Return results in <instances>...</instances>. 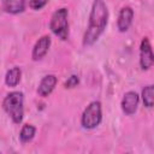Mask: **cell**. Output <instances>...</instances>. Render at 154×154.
Segmentation results:
<instances>
[{
    "mask_svg": "<svg viewBox=\"0 0 154 154\" xmlns=\"http://www.w3.org/2000/svg\"><path fill=\"white\" fill-rule=\"evenodd\" d=\"M49 47H51V37H49L48 35H45V36L40 37V38L36 41V43H35V46H34V48H32V53H31L32 59H34V60H40V59H42V58L47 54Z\"/></svg>",
    "mask_w": 154,
    "mask_h": 154,
    "instance_id": "7",
    "label": "cell"
},
{
    "mask_svg": "<svg viewBox=\"0 0 154 154\" xmlns=\"http://www.w3.org/2000/svg\"><path fill=\"white\" fill-rule=\"evenodd\" d=\"M132 18H134V11L131 7L129 6H125L120 10L119 12V16H118V20H117V25H118V29L119 31L124 32L126 31L131 23H132Z\"/></svg>",
    "mask_w": 154,
    "mask_h": 154,
    "instance_id": "9",
    "label": "cell"
},
{
    "mask_svg": "<svg viewBox=\"0 0 154 154\" xmlns=\"http://www.w3.org/2000/svg\"><path fill=\"white\" fill-rule=\"evenodd\" d=\"M153 63H154V55L150 42L147 37H143L140 46V65L143 70H148L149 67H152Z\"/></svg>",
    "mask_w": 154,
    "mask_h": 154,
    "instance_id": "5",
    "label": "cell"
},
{
    "mask_svg": "<svg viewBox=\"0 0 154 154\" xmlns=\"http://www.w3.org/2000/svg\"><path fill=\"white\" fill-rule=\"evenodd\" d=\"M69 12L66 8H59L53 12L49 22V28L52 32L58 36L60 40L65 41L69 37V22H67Z\"/></svg>",
    "mask_w": 154,
    "mask_h": 154,
    "instance_id": "3",
    "label": "cell"
},
{
    "mask_svg": "<svg viewBox=\"0 0 154 154\" xmlns=\"http://www.w3.org/2000/svg\"><path fill=\"white\" fill-rule=\"evenodd\" d=\"M23 93L20 91H12L6 95V97L2 101V107L5 112L11 117V119L19 124L23 120L24 116V107H23Z\"/></svg>",
    "mask_w": 154,
    "mask_h": 154,
    "instance_id": "2",
    "label": "cell"
},
{
    "mask_svg": "<svg viewBox=\"0 0 154 154\" xmlns=\"http://www.w3.org/2000/svg\"><path fill=\"white\" fill-rule=\"evenodd\" d=\"M142 100H143V103L144 106L147 107H153L154 105V88L152 84L147 85L143 88L142 90Z\"/></svg>",
    "mask_w": 154,
    "mask_h": 154,
    "instance_id": "13",
    "label": "cell"
},
{
    "mask_svg": "<svg viewBox=\"0 0 154 154\" xmlns=\"http://www.w3.org/2000/svg\"><path fill=\"white\" fill-rule=\"evenodd\" d=\"M35 132H36V128L34 125L25 124V125H23V128L19 132V138H20L22 142H29L34 138Z\"/></svg>",
    "mask_w": 154,
    "mask_h": 154,
    "instance_id": "12",
    "label": "cell"
},
{
    "mask_svg": "<svg viewBox=\"0 0 154 154\" xmlns=\"http://www.w3.org/2000/svg\"><path fill=\"white\" fill-rule=\"evenodd\" d=\"M20 76H22V71L19 67L14 66L12 69H10L7 72H6V76H5V83L8 85V87H16L19 81H20Z\"/></svg>",
    "mask_w": 154,
    "mask_h": 154,
    "instance_id": "11",
    "label": "cell"
},
{
    "mask_svg": "<svg viewBox=\"0 0 154 154\" xmlns=\"http://www.w3.org/2000/svg\"><path fill=\"white\" fill-rule=\"evenodd\" d=\"M101 119H102L101 103L99 101H93L83 111L81 123L82 126L85 129H94L101 123Z\"/></svg>",
    "mask_w": 154,
    "mask_h": 154,
    "instance_id": "4",
    "label": "cell"
},
{
    "mask_svg": "<svg viewBox=\"0 0 154 154\" xmlns=\"http://www.w3.org/2000/svg\"><path fill=\"white\" fill-rule=\"evenodd\" d=\"M108 20V10L103 0H94L90 16H89V23L88 28L83 36V45L84 46H91L99 36L103 32Z\"/></svg>",
    "mask_w": 154,
    "mask_h": 154,
    "instance_id": "1",
    "label": "cell"
},
{
    "mask_svg": "<svg viewBox=\"0 0 154 154\" xmlns=\"http://www.w3.org/2000/svg\"><path fill=\"white\" fill-rule=\"evenodd\" d=\"M48 0H29V6L32 10H41L42 7L46 6Z\"/></svg>",
    "mask_w": 154,
    "mask_h": 154,
    "instance_id": "14",
    "label": "cell"
},
{
    "mask_svg": "<svg viewBox=\"0 0 154 154\" xmlns=\"http://www.w3.org/2000/svg\"><path fill=\"white\" fill-rule=\"evenodd\" d=\"M78 82H79L78 77H77L76 75H72L71 77H69V78L65 81L64 87H65V88H75V87H77Z\"/></svg>",
    "mask_w": 154,
    "mask_h": 154,
    "instance_id": "15",
    "label": "cell"
},
{
    "mask_svg": "<svg viewBox=\"0 0 154 154\" xmlns=\"http://www.w3.org/2000/svg\"><path fill=\"white\" fill-rule=\"evenodd\" d=\"M57 82H58V79H57V77L54 75H47V76H45L41 79L38 87H37V94L40 96H42V97L48 96L54 90V88L57 85Z\"/></svg>",
    "mask_w": 154,
    "mask_h": 154,
    "instance_id": "8",
    "label": "cell"
},
{
    "mask_svg": "<svg viewBox=\"0 0 154 154\" xmlns=\"http://www.w3.org/2000/svg\"><path fill=\"white\" fill-rule=\"evenodd\" d=\"M138 95L136 91H128L124 94L122 100V109L126 116H131L137 111L138 106Z\"/></svg>",
    "mask_w": 154,
    "mask_h": 154,
    "instance_id": "6",
    "label": "cell"
},
{
    "mask_svg": "<svg viewBox=\"0 0 154 154\" xmlns=\"http://www.w3.org/2000/svg\"><path fill=\"white\" fill-rule=\"evenodd\" d=\"M2 8L12 14L20 13L25 8V0H2Z\"/></svg>",
    "mask_w": 154,
    "mask_h": 154,
    "instance_id": "10",
    "label": "cell"
}]
</instances>
